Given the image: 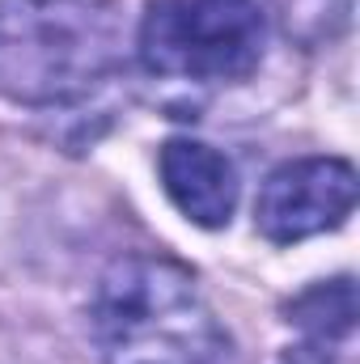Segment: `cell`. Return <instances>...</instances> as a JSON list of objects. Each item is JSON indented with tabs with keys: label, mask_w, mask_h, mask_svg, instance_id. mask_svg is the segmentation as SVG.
<instances>
[{
	"label": "cell",
	"mask_w": 360,
	"mask_h": 364,
	"mask_svg": "<svg viewBox=\"0 0 360 364\" xmlns=\"http://www.w3.org/2000/svg\"><path fill=\"white\" fill-rule=\"evenodd\" d=\"M90 322L106 364H238L191 272L162 255L115 259L97 279Z\"/></svg>",
	"instance_id": "1"
},
{
	"label": "cell",
	"mask_w": 360,
	"mask_h": 364,
	"mask_svg": "<svg viewBox=\"0 0 360 364\" xmlns=\"http://www.w3.org/2000/svg\"><path fill=\"white\" fill-rule=\"evenodd\" d=\"M119 0H0V97L9 102H77L119 68Z\"/></svg>",
	"instance_id": "2"
},
{
	"label": "cell",
	"mask_w": 360,
	"mask_h": 364,
	"mask_svg": "<svg viewBox=\"0 0 360 364\" xmlns=\"http://www.w3.org/2000/svg\"><path fill=\"white\" fill-rule=\"evenodd\" d=\"M268 21L259 0H149L140 64L186 85L246 81L263 64Z\"/></svg>",
	"instance_id": "3"
},
{
	"label": "cell",
	"mask_w": 360,
	"mask_h": 364,
	"mask_svg": "<svg viewBox=\"0 0 360 364\" xmlns=\"http://www.w3.org/2000/svg\"><path fill=\"white\" fill-rule=\"evenodd\" d=\"M356 170L344 157L288 161L271 170L263 182L259 203H255V225L275 246L339 229L356 208Z\"/></svg>",
	"instance_id": "4"
},
{
	"label": "cell",
	"mask_w": 360,
	"mask_h": 364,
	"mask_svg": "<svg viewBox=\"0 0 360 364\" xmlns=\"http://www.w3.org/2000/svg\"><path fill=\"white\" fill-rule=\"evenodd\" d=\"M170 203L199 229H225L238 208V170L225 153L199 140H170L157 157Z\"/></svg>",
	"instance_id": "5"
},
{
	"label": "cell",
	"mask_w": 360,
	"mask_h": 364,
	"mask_svg": "<svg viewBox=\"0 0 360 364\" xmlns=\"http://www.w3.org/2000/svg\"><path fill=\"white\" fill-rule=\"evenodd\" d=\"M288 322L297 331H305V339L318 343H348L356 331V288L348 275L327 279L305 288L292 305H288Z\"/></svg>",
	"instance_id": "6"
},
{
	"label": "cell",
	"mask_w": 360,
	"mask_h": 364,
	"mask_svg": "<svg viewBox=\"0 0 360 364\" xmlns=\"http://www.w3.org/2000/svg\"><path fill=\"white\" fill-rule=\"evenodd\" d=\"M284 34L301 47L335 43L352 21V0H271Z\"/></svg>",
	"instance_id": "7"
},
{
	"label": "cell",
	"mask_w": 360,
	"mask_h": 364,
	"mask_svg": "<svg viewBox=\"0 0 360 364\" xmlns=\"http://www.w3.org/2000/svg\"><path fill=\"white\" fill-rule=\"evenodd\" d=\"M280 364H348L339 360V352H335V343H318V339H305V343H297V348H288Z\"/></svg>",
	"instance_id": "8"
}]
</instances>
